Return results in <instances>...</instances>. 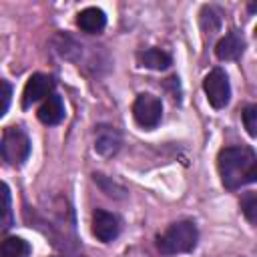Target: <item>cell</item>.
Masks as SVG:
<instances>
[{
  "label": "cell",
  "instance_id": "obj_4",
  "mask_svg": "<svg viewBox=\"0 0 257 257\" xmlns=\"http://www.w3.org/2000/svg\"><path fill=\"white\" fill-rule=\"evenodd\" d=\"M133 116L139 126L143 128H155L163 118V102L159 96L151 92H143L135 98L133 104Z\"/></svg>",
  "mask_w": 257,
  "mask_h": 257
},
{
  "label": "cell",
  "instance_id": "obj_13",
  "mask_svg": "<svg viewBox=\"0 0 257 257\" xmlns=\"http://www.w3.org/2000/svg\"><path fill=\"white\" fill-rule=\"evenodd\" d=\"M30 243L22 237H6L0 241V257H30Z\"/></svg>",
  "mask_w": 257,
  "mask_h": 257
},
{
  "label": "cell",
  "instance_id": "obj_7",
  "mask_svg": "<svg viewBox=\"0 0 257 257\" xmlns=\"http://www.w3.org/2000/svg\"><path fill=\"white\" fill-rule=\"evenodd\" d=\"M120 233V221L114 213H108L104 209H96L92 213V235L102 241V243H110L118 237Z\"/></svg>",
  "mask_w": 257,
  "mask_h": 257
},
{
  "label": "cell",
  "instance_id": "obj_5",
  "mask_svg": "<svg viewBox=\"0 0 257 257\" xmlns=\"http://www.w3.org/2000/svg\"><path fill=\"white\" fill-rule=\"evenodd\" d=\"M203 90L213 108H225L231 100V84H229V78L223 68H213L205 76Z\"/></svg>",
  "mask_w": 257,
  "mask_h": 257
},
{
  "label": "cell",
  "instance_id": "obj_3",
  "mask_svg": "<svg viewBox=\"0 0 257 257\" xmlns=\"http://www.w3.org/2000/svg\"><path fill=\"white\" fill-rule=\"evenodd\" d=\"M0 149H2V157L10 165L20 167L30 155V139L20 126H8L4 131Z\"/></svg>",
  "mask_w": 257,
  "mask_h": 257
},
{
  "label": "cell",
  "instance_id": "obj_2",
  "mask_svg": "<svg viewBox=\"0 0 257 257\" xmlns=\"http://www.w3.org/2000/svg\"><path fill=\"white\" fill-rule=\"evenodd\" d=\"M199 231L193 221H177L157 239V247L163 255L189 253L197 247Z\"/></svg>",
  "mask_w": 257,
  "mask_h": 257
},
{
  "label": "cell",
  "instance_id": "obj_8",
  "mask_svg": "<svg viewBox=\"0 0 257 257\" xmlns=\"http://www.w3.org/2000/svg\"><path fill=\"white\" fill-rule=\"evenodd\" d=\"M120 133L110 124H98L94 128V151L102 157H112L120 149Z\"/></svg>",
  "mask_w": 257,
  "mask_h": 257
},
{
  "label": "cell",
  "instance_id": "obj_1",
  "mask_svg": "<svg viewBox=\"0 0 257 257\" xmlns=\"http://www.w3.org/2000/svg\"><path fill=\"white\" fill-rule=\"evenodd\" d=\"M219 175L225 189H239L257 179V157L251 147H225L219 153Z\"/></svg>",
  "mask_w": 257,
  "mask_h": 257
},
{
  "label": "cell",
  "instance_id": "obj_15",
  "mask_svg": "<svg viewBox=\"0 0 257 257\" xmlns=\"http://www.w3.org/2000/svg\"><path fill=\"white\" fill-rule=\"evenodd\" d=\"M241 209H243L247 221L255 223V219H257V197H255V193H247L241 199Z\"/></svg>",
  "mask_w": 257,
  "mask_h": 257
},
{
  "label": "cell",
  "instance_id": "obj_6",
  "mask_svg": "<svg viewBox=\"0 0 257 257\" xmlns=\"http://www.w3.org/2000/svg\"><path fill=\"white\" fill-rule=\"evenodd\" d=\"M52 92H54V80L48 74H42V72L32 74L24 86V92H22V108L32 106L34 102L50 96Z\"/></svg>",
  "mask_w": 257,
  "mask_h": 257
},
{
  "label": "cell",
  "instance_id": "obj_17",
  "mask_svg": "<svg viewBox=\"0 0 257 257\" xmlns=\"http://www.w3.org/2000/svg\"><path fill=\"white\" fill-rule=\"evenodd\" d=\"M10 100H12V86L0 78V118L6 114L8 106H10Z\"/></svg>",
  "mask_w": 257,
  "mask_h": 257
},
{
  "label": "cell",
  "instance_id": "obj_12",
  "mask_svg": "<svg viewBox=\"0 0 257 257\" xmlns=\"http://www.w3.org/2000/svg\"><path fill=\"white\" fill-rule=\"evenodd\" d=\"M141 64L151 68V70H167L173 64L171 54H167L161 48H147L145 52H141Z\"/></svg>",
  "mask_w": 257,
  "mask_h": 257
},
{
  "label": "cell",
  "instance_id": "obj_14",
  "mask_svg": "<svg viewBox=\"0 0 257 257\" xmlns=\"http://www.w3.org/2000/svg\"><path fill=\"white\" fill-rule=\"evenodd\" d=\"M14 223L12 215V197L6 183L0 181V231H8Z\"/></svg>",
  "mask_w": 257,
  "mask_h": 257
},
{
  "label": "cell",
  "instance_id": "obj_18",
  "mask_svg": "<svg viewBox=\"0 0 257 257\" xmlns=\"http://www.w3.org/2000/svg\"><path fill=\"white\" fill-rule=\"evenodd\" d=\"M201 14H203V16H209V24H205L203 28H205L209 34H211V32H215V30L219 28V24H221V18H219V14L215 12V8H211V6H205Z\"/></svg>",
  "mask_w": 257,
  "mask_h": 257
},
{
  "label": "cell",
  "instance_id": "obj_11",
  "mask_svg": "<svg viewBox=\"0 0 257 257\" xmlns=\"http://www.w3.org/2000/svg\"><path fill=\"white\" fill-rule=\"evenodd\" d=\"M36 114H38V120L42 124H48V126L58 124L64 118V102H62V98L52 92L50 96L44 98V102L40 104Z\"/></svg>",
  "mask_w": 257,
  "mask_h": 257
},
{
  "label": "cell",
  "instance_id": "obj_9",
  "mask_svg": "<svg viewBox=\"0 0 257 257\" xmlns=\"http://www.w3.org/2000/svg\"><path fill=\"white\" fill-rule=\"evenodd\" d=\"M243 52H245V36L239 30H231L215 46V54L219 60H237Z\"/></svg>",
  "mask_w": 257,
  "mask_h": 257
},
{
  "label": "cell",
  "instance_id": "obj_10",
  "mask_svg": "<svg viewBox=\"0 0 257 257\" xmlns=\"http://www.w3.org/2000/svg\"><path fill=\"white\" fill-rule=\"evenodd\" d=\"M76 26L86 34H98L106 26V14L96 6L84 8L76 16Z\"/></svg>",
  "mask_w": 257,
  "mask_h": 257
},
{
  "label": "cell",
  "instance_id": "obj_16",
  "mask_svg": "<svg viewBox=\"0 0 257 257\" xmlns=\"http://www.w3.org/2000/svg\"><path fill=\"white\" fill-rule=\"evenodd\" d=\"M243 122H245L247 133L251 137H257V106L255 104L245 106V110H243Z\"/></svg>",
  "mask_w": 257,
  "mask_h": 257
}]
</instances>
